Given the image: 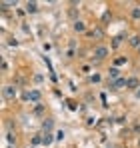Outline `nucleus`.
I'll list each match as a JSON object with an SVG mask.
<instances>
[{
  "label": "nucleus",
  "instance_id": "8",
  "mask_svg": "<svg viewBox=\"0 0 140 148\" xmlns=\"http://www.w3.org/2000/svg\"><path fill=\"white\" fill-rule=\"evenodd\" d=\"M74 30H76V32H84V30H86V24H84L82 20H76V22H74Z\"/></svg>",
  "mask_w": 140,
  "mask_h": 148
},
{
  "label": "nucleus",
  "instance_id": "11",
  "mask_svg": "<svg viewBox=\"0 0 140 148\" xmlns=\"http://www.w3.org/2000/svg\"><path fill=\"white\" fill-rule=\"evenodd\" d=\"M132 18H140V6H134L132 8Z\"/></svg>",
  "mask_w": 140,
  "mask_h": 148
},
{
  "label": "nucleus",
  "instance_id": "2",
  "mask_svg": "<svg viewBox=\"0 0 140 148\" xmlns=\"http://www.w3.org/2000/svg\"><path fill=\"white\" fill-rule=\"evenodd\" d=\"M2 94H4V98H6V100H14L18 92H16L14 86H4V88H2Z\"/></svg>",
  "mask_w": 140,
  "mask_h": 148
},
{
  "label": "nucleus",
  "instance_id": "4",
  "mask_svg": "<svg viewBox=\"0 0 140 148\" xmlns=\"http://www.w3.org/2000/svg\"><path fill=\"white\" fill-rule=\"evenodd\" d=\"M124 86H126V80H124V78H118V80H114V82H110V88H114V90L124 88Z\"/></svg>",
  "mask_w": 140,
  "mask_h": 148
},
{
  "label": "nucleus",
  "instance_id": "13",
  "mask_svg": "<svg viewBox=\"0 0 140 148\" xmlns=\"http://www.w3.org/2000/svg\"><path fill=\"white\" fill-rule=\"evenodd\" d=\"M50 128H52V120H46L44 122V130H50Z\"/></svg>",
  "mask_w": 140,
  "mask_h": 148
},
{
  "label": "nucleus",
  "instance_id": "10",
  "mask_svg": "<svg viewBox=\"0 0 140 148\" xmlns=\"http://www.w3.org/2000/svg\"><path fill=\"white\" fill-rule=\"evenodd\" d=\"M130 44L136 46V48H140V36H132V38H130Z\"/></svg>",
  "mask_w": 140,
  "mask_h": 148
},
{
  "label": "nucleus",
  "instance_id": "5",
  "mask_svg": "<svg viewBox=\"0 0 140 148\" xmlns=\"http://www.w3.org/2000/svg\"><path fill=\"white\" fill-rule=\"evenodd\" d=\"M118 78H120V70H118V68H110V72H108V80L114 82V80H118Z\"/></svg>",
  "mask_w": 140,
  "mask_h": 148
},
{
  "label": "nucleus",
  "instance_id": "14",
  "mask_svg": "<svg viewBox=\"0 0 140 148\" xmlns=\"http://www.w3.org/2000/svg\"><path fill=\"white\" fill-rule=\"evenodd\" d=\"M90 80H92V82H100V76H98V74H92V78H90Z\"/></svg>",
  "mask_w": 140,
  "mask_h": 148
},
{
  "label": "nucleus",
  "instance_id": "6",
  "mask_svg": "<svg viewBox=\"0 0 140 148\" xmlns=\"http://www.w3.org/2000/svg\"><path fill=\"white\" fill-rule=\"evenodd\" d=\"M126 88L136 90V88H138V78H128V80H126Z\"/></svg>",
  "mask_w": 140,
  "mask_h": 148
},
{
  "label": "nucleus",
  "instance_id": "16",
  "mask_svg": "<svg viewBox=\"0 0 140 148\" xmlns=\"http://www.w3.org/2000/svg\"><path fill=\"white\" fill-rule=\"evenodd\" d=\"M138 52H140V48H138Z\"/></svg>",
  "mask_w": 140,
  "mask_h": 148
},
{
  "label": "nucleus",
  "instance_id": "3",
  "mask_svg": "<svg viewBox=\"0 0 140 148\" xmlns=\"http://www.w3.org/2000/svg\"><path fill=\"white\" fill-rule=\"evenodd\" d=\"M26 98H28V100H32V102H40L42 94H40V90H30V92L26 94Z\"/></svg>",
  "mask_w": 140,
  "mask_h": 148
},
{
  "label": "nucleus",
  "instance_id": "9",
  "mask_svg": "<svg viewBox=\"0 0 140 148\" xmlns=\"http://www.w3.org/2000/svg\"><path fill=\"white\" fill-rule=\"evenodd\" d=\"M36 10H38V4H36V2H28V4H26V12L34 14Z\"/></svg>",
  "mask_w": 140,
  "mask_h": 148
},
{
  "label": "nucleus",
  "instance_id": "7",
  "mask_svg": "<svg viewBox=\"0 0 140 148\" xmlns=\"http://www.w3.org/2000/svg\"><path fill=\"white\" fill-rule=\"evenodd\" d=\"M52 140H54V136H52L50 132L42 134V144H44V146H50V144H52Z\"/></svg>",
  "mask_w": 140,
  "mask_h": 148
},
{
  "label": "nucleus",
  "instance_id": "15",
  "mask_svg": "<svg viewBox=\"0 0 140 148\" xmlns=\"http://www.w3.org/2000/svg\"><path fill=\"white\" fill-rule=\"evenodd\" d=\"M136 98H140V90H136Z\"/></svg>",
  "mask_w": 140,
  "mask_h": 148
},
{
  "label": "nucleus",
  "instance_id": "12",
  "mask_svg": "<svg viewBox=\"0 0 140 148\" xmlns=\"http://www.w3.org/2000/svg\"><path fill=\"white\" fill-rule=\"evenodd\" d=\"M32 144H34V146L42 144V136H34V138H32Z\"/></svg>",
  "mask_w": 140,
  "mask_h": 148
},
{
  "label": "nucleus",
  "instance_id": "1",
  "mask_svg": "<svg viewBox=\"0 0 140 148\" xmlns=\"http://www.w3.org/2000/svg\"><path fill=\"white\" fill-rule=\"evenodd\" d=\"M108 52H110V50L106 48V46H96V48H94V58H96V60H104V58L108 56Z\"/></svg>",
  "mask_w": 140,
  "mask_h": 148
}]
</instances>
